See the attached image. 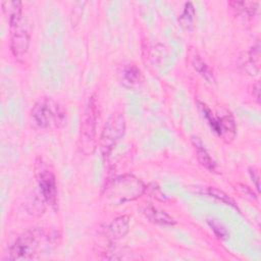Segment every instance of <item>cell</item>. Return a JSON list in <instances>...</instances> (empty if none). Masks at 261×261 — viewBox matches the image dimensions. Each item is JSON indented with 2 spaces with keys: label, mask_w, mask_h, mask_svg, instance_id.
Segmentation results:
<instances>
[{
  "label": "cell",
  "mask_w": 261,
  "mask_h": 261,
  "mask_svg": "<svg viewBox=\"0 0 261 261\" xmlns=\"http://www.w3.org/2000/svg\"><path fill=\"white\" fill-rule=\"evenodd\" d=\"M53 237L43 228H31L18 237L9 248V260H30L39 252L49 246Z\"/></svg>",
  "instance_id": "cell-1"
},
{
  "label": "cell",
  "mask_w": 261,
  "mask_h": 261,
  "mask_svg": "<svg viewBox=\"0 0 261 261\" xmlns=\"http://www.w3.org/2000/svg\"><path fill=\"white\" fill-rule=\"evenodd\" d=\"M31 116L33 122L40 128H60L66 121L63 106L51 97L40 98L33 106Z\"/></svg>",
  "instance_id": "cell-2"
},
{
  "label": "cell",
  "mask_w": 261,
  "mask_h": 261,
  "mask_svg": "<svg viewBox=\"0 0 261 261\" xmlns=\"http://www.w3.org/2000/svg\"><path fill=\"white\" fill-rule=\"evenodd\" d=\"M145 192L144 184L134 175L116 177L105 189V196L110 203L119 205L139 198Z\"/></svg>",
  "instance_id": "cell-3"
},
{
  "label": "cell",
  "mask_w": 261,
  "mask_h": 261,
  "mask_svg": "<svg viewBox=\"0 0 261 261\" xmlns=\"http://www.w3.org/2000/svg\"><path fill=\"white\" fill-rule=\"evenodd\" d=\"M97 102L94 97H91L85 107L80 133V146L85 154L93 153L96 142V123H97Z\"/></svg>",
  "instance_id": "cell-4"
},
{
  "label": "cell",
  "mask_w": 261,
  "mask_h": 261,
  "mask_svg": "<svg viewBox=\"0 0 261 261\" xmlns=\"http://www.w3.org/2000/svg\"><path fill=\"white\" fill-rule=\"evenodd\" d=\"M125 118L122 113H113L106 120L99 140L102 155L108 156L113 147L122 138L125 132Z\"/></svg>",
  "instance_id": "cell-5"
},
{
  "label": "cell",
  "mask_w": 261,
  "mask_h": 261,
  "mask_svg": "<svg viewBox=\"0 0 261 261\" xmlns=\"http://www.w3.org/2000/svg\"><path fill=\"white\" fill-rule=\"evenodd\" d=\"M35 175L43 198L55 208L57 205L56 177L51 167L42 158H37L36 160Z\"/></svg>",
  "instance_id": "cell-6"
},
{
  "label": "cell",
  "mask_w": 261,
  "mask_h": 261,
  "mask_svg": "<svg viewBox=\"0 0 261 261\" xmlns=\"http://www.w3.org/2000/svg\"><path fill=\"white\" fill-rule=\"evenodd\" d=\"M201 108L209 124L219 137H222L227 142L233 140L236 136V125L231 114L225 113L221 116H215L205 105H202Z\"/></svg>",
  "instance_id": "cell-7"
},
{
  "label": "cell",
  "mask_w": 261,
  "mask_h": 261,
  "mask_svg": "<svg viewBox=\"0 0 261 261\" xmlns=\"http://www.w3.org/2000/svg\"><path fill=\"white\" fill-rule=\"evenodd\" d=\"M30 42L31 37L28 30L19 25L14 29L10 40V50L16 59L22 60L25 57L29 51Z\"/></svg>",
  "instance_id": "cell-8"
},
{
  "label": "cell",
  "mask_w": 261,
  "mask_h": 261,
  "mask_svg": "<svg viewBox=\"0 0 261 261\" xmlns=\"http://www.w3.org/2000/svg\"><path fill=\"white\" fill-rule=\"evenodd\" d=\"M2 11L11 29H16L21 19L22 4L20 1H3Z\"/></svg>",
  "instance_id": "cell-9"
},
{
  "label": "cell",
  "mask_w": 261,
  "mask_h": 261,
  "mask_svg": "<svg viewBox=\"0 0 261 261\" xmlns=\"http://www.w3.org/2000/svg\"><path fill=\"white\" fill-rule=\"evenodd\" d=\"M120 81L126 88L134 89L143 82L141 70L134 64H127L122 66L120 71Z\"/></svg>",
  "instance_id": "cell-10"
},
{
  "label": "cell",
  "mask_w": 261,
  "mask_h": 261,
  "mask_svg": "<svg viewBox=\"0 0 261 261\" xmlns=\"http://www.w3.org/2000/svg\"><path fill=\"white\" fill-rule=\"evenodd\" d=\"M142 212L146 216V218L153 223L161 225H173L175 223L174 219L169 214L151 205H145L142 208Z\"/></svg>",
  "instance_id": "cell-11"
},
{
  "label": "cell",
  "mask_w": 261,
  "mask_h": 261,
  "mask_svg": "<svg viewBox=\"0 0 261 261\" xmlns=\"http://www.w3.org/2000/svg\"><path fill=\"white\" fill-rule=\"evenodd\" d=\"M129 229V216L122 215L115 218L108 226L107 234L111 240H118L123 238Z\"/></svg>",
  "instance_id": "cell-12"
},
{
  "label": "cell",
  "mask_w": 261,
  "mask_h": 261,
  "mask_svg": "<svg viewBox=\"0 0 261 261\" xmlns=\"http://www.w3.org/2000/svg\"><path fill=\"white\" fill-rule=\"evenodd\" d=\"M192 144L196 151V156L199 161V163L207 168L208 170H214L215 169V163L213 159L210 157L209 153L207 152L206 148L204 147V144L198 137H192Z\"/></svg>",
  "instance_id": "cell-13"
},
{
  "label": "cell",
  "mask_w": 261,
  "mask_h": 261,
  "mask_svg": "<svg viewBox=\"0 0 261 261\" xmlns=\"http://www.w3.org/2000/svg\"><path fill=\"white\" fill-rule=\"evenodd\" d=\"M229 6L245 17H252L258 8V2L253 1H230Z\"/></svg>",
  "instance_id": "cell-14"
},
{
  "label": "cell",
  "mask_w": 261,
  "mask_h": 261,
  "mask_svg": "<svg viewBox=\"0 0 261 261\" xmlns=\"http://www.w3.org/2000/svg\"><path fill=\"white\" fill-rule=\"evenodd\" d=\"M192 65L197 70V72L201 76H203L207 82L209 83L214 82V73L212 69L209 67V65H207V63L199 55H195L193 57Z\"/></svg>",
  "instance_id": "cell-15"
},
{
  "label": "cell",
  "mask_w": 261,
  "mask_h": 261,
  "mask_svg": "<svg viewBox=\"0 0 261 261\" xmlns=\"http://www.w3.org/2000/svg\"><path fill=\"white\" fill-rule=\"evenodd\" d=\"M194 16H195V9H194V6L191 2H187L185 4V7H184V11L181 13V15L179 16V22L180 24L186 28V29H189L192 23H193V20H194Z\"/></svg>",
  "instance_id": "cell-16"
},
{
  "label": "cell",
  "mask_w": 261,
  "mask_h": 261,
  "mask_svg": "<svg viewBox=\"0 0 261 261\" xmlns=\"http://www.w3.org/2000/svg\"><path fill=\"white\" fill-rule=\"evenodd\" d=\"M205 193L208 194L209 196H211V197H213V198H216L217 200H219V201H221V202H223V203H225V204L231 206L232 208L238 209V206L236 205L234 201H233L230 197H228L224 192H222V191H220V190H218V189H216V188H211V187H210V188H208V189L205 191Z\"/></svg>",
  "instance_id": "cell-17"
},
{
  "label": "cell",
  "mask_w": 261,
  "mask_h": 261,
  "mask_svg": "<svg viewBox=\"0 0 261 261\" xmlns=\"http://www.w3.org/2000/svg\"><path fill=\"white\" fill-rule=\"evenodd\" d=\"M208 223H209L211 229L217 236V238H219V239H226L227 238L228 233H227L225 227L220 222H218L216 219H209Z\"/></svg>",
  "instance_id": "cell-18"
},
{
  "label": "cell",
  "mask_w": 261,
  "mask_h": 261,
  "mask_svg": "<svg viewBox=\"0 0 261 261\" xmlns=\"http://www.w3.org/2000/svg\"><path fill=\"white\" fill-rule=\"evenodd\" d=\"M250 60L253 63V65L259 66V61H260V44L257 43L255 46L250 51Z\"/></svg>",
  "instance_id": "cell-19"
},
{
  "label": "cell",
  "mask_w": 261,
  "mask_h": 261,
  "mask_svg": "<svg viewBox=\"0 0 261 261\" xmlns=\"http://www.w3.org/2000/svg\"><path fill=\"white\" fill-rule=\"evenodd\" d=\"M249 170H250L249 172L252 177V180H254V182L256 185V189H257V191H259V173H258L257 169L254 167H251Z\"/></svg>",
  "instance_id": "cell-20"
},
{
  "label": "cell",
  "mask_w": 261,
  "mask_h": 261,
  "mask_svg": "<svg viewBox=\"0 0 261 261\" xmlns=\"http://www.w3.org/2000/svg\"><path fill=\"white\" fill-rule=\"evenodd\" d=\"M253 96H254L255 100L259 103V101H260V85L258 82L253 85Z\"/></svg>",
  "instance_id": "cell-21"
}]
</instances>
